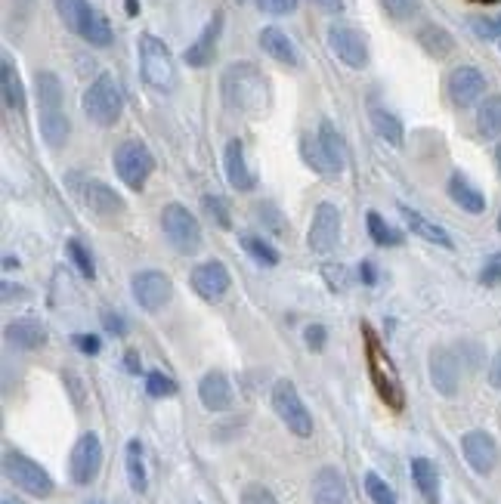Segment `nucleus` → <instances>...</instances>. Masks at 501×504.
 <instances>
[{
  "label": "nucleus",
  "mask_w": 501,
  "mask_h": 504,
  "mask_svg": "<svg viewBox=\"0 0 501 504\" xmlns=\"http://www.w3.org/2000/svg\"><path fill=\"white\" fill-rule=\"evenodd\" d=\"M498 229H501V217H498Z\"/></svg>",
  "instance_id": "obj_58"
},
{
  "label": "nucleus",
  "mask_w": 501,
  "mask_h": 504,
  "mask_svg": "<svg viewBox=\"0 0 501 504\" xmlns=\"http://www.w3.org/2000/svg\"><path fill=\"white\" fill-rule=\"evenodd\" d=\"M53 4H56L59 19L66 22V28H72V31L78 34L81 25H84V19H87V13H90L87 0H53Z\"/></svg>",
  "instance_id": "obj_36"
},
{
  "label": "nucleus",
  "mask_w": 501,
  "mask_h": 504,
  "mask_svg": "<svg viewBox=\"0 0 501 504\" xmlns=\"http://www.w3.org/2000/svg\"><path fill=\"white\" fill-rule=\"evenodd\" d=\"M68 257H72V263L78 266V272L81 276H87V279H93L96 276V266H93V257L87 254V248H84L81 242H68Z\"/></svg>",
  "instance_id": "obj_42"
},
{
  "label": "nucleus",
  "mask_w": 501,
  "mask_h": 504,
  "mask_svg": "<svg viewBox=\"0 0 501 504\" xmlns=\"http://www.w3.org/2000/svg\"><path fill=\"white\" fill-rule=\"evenodd\" d=\"M124 366H127L130 375H139V356L134 353V349H130V353L124 356Z\"/></svg>",
  "instance_id": "obj_55"
},
{
  "label": "nucleus",
  "mask_w": 501,
  "mask_h": 504,
  "mask_svg": "<svg viewBox=\"0 0 501 504\" xmlns=\"http://www.w3.org/2000/svg\"><path fill=\"white\" fill-rule=\"evenodd\" d=\"M81 38L87 40V44H93V47H109L111 44V25H109V19L102 16V13H96L93 6H90V13H87V19H84V25H81Z\"/></svg>",
  "instance_id": "obj_30"
},
{
  "label": "nucleus",
  "mask_w": 501,
  "mask_h": 504,
  "mask_svg": "<svg viewBox=\"0 0 501 504\" xmlns=\"http://www.w3.org/2000/svg\"><path fill=\"white\" fill-rule=\"evenodd\" d=\"M273 409L278 415V421L288 427L294 437H312V415L306 411L301 393L291 381H276L273 387Z\"/></svg>",
  "instance_id": "obj_7"
},
{
  "label": "nucleus",
  "mask_w": 501,
  "mask_h": 504,
  "mask_svg": "<svg viewBox=\"0 0 501 504\" xmlns=\"http://www.w3.org/2000/svg\"><path fill=\"white\" fill-rule=\"evenodd\" d=\"M362 338H365V362H368V377H372L378 396L387 402V409L402 411L406 409V390H402L400 372H396L393 359L387 356L381 338L374 334L372 325H362Z\"/></svg>",
  "instance_id": "obj_2"
},
{
  "label": "nucleus",
  "mask_w": 501,
  "mask_h": 504,
  "mask_svg": "<svg viewBox=\"0 0 501 504\" xmlns=\"http://www.w3.org/2000/svg\"><path fill=\"white\" fill-rule=\"evenodd\" d=\"M34 93H38L40 111H62V84L53 72L34 75Z\"/></svg>",
  "instance_id": "obj_27"
},
{
  "label": "nucleus",
  "mask_w": 501,
  "mask_h": 504,
  "mask_svg": "<svg viewBox=\"0 0 501 504\" xmlns=\"http://www.w3.org/2000/svg\"><path fill=\"white\" fill-rule=\"evenodd\" d=\"M201 205H205V214L211 217V220L217 223V226H223V229L233 226V217H229V205L220 199V195H205V199H201Z\"/></svg>",
  "instance_id": "obj_40"
},
{
  "label": "nucleus",
  "mask_w": 501,
  "mask_h": 504,
  "mask_svg": "<svg viewBox=\"0 0 501 504\" xmlns=\"http://www.w3.org/2000/svg\"><path fill=\"white\" fill-rule=\"evenodd\" d=\"M365 492H368V499H372L374 504H396L393 489H390L387 482L378 477V473H365Z\"/></svg>",
  "instance_id": "obj_41"
},
{
  "label": "nucleus",
  "mask_w": 501,
  "mask_h": 504,
  "mask_svg": "<svg viewBox=\"0 0 501 504\" xmlns=\"http://www.w3.org/2000/svg\"><path fill=\"white\" fill-rule=\"evenodd\" d=\"M223 102L242 115H260L267 109V78L250 62H233L223 72Z\"/></svg>",
  "instance_id": "obj_1"
},
{
  "label": "nucleus",
  "mask_w": 501,
  "mask_h": 504,
  "mask_svg": "<svg viewBox=\"0 0 501 504\" xmlns=\"http://www.w3.org/2000/svg\"><path fill=\"white\" fill-rule=\"evenodd\" d=\"M102 325H106V332H111L115 338H124V334H127V322H124V316H118V313H111V310L102 313Z\"/></svg>",
  "instance_id": "obj_48"
},
{
  "label": "nucleus",
  "mask_w": 501,
  "mask_h": 504,
  "mask_svg": "<svg viewBox=\"0 0 501 504\" xmlns=\"http://www.w3.org/2000/svg\"><path fill=\"white\" fill-rule=\"evenodd\" d=\"M121 109H124V96L111 75H100L87 87V93H84V115L93 124H100V128H111L121 118Z\"/></svg>",
  "instance_id": "obj_4"
},
{
  "label": "nucleus",
  "mask_w": 501,
  "mask_h": 504,
  "mask_svg": "<svg viewBox=\"0 0 501 504\" xmlns=\"http://www.w3.org/2000/svg\"><path fill=\"white\" fill-rule=\"evenodd\" d=\"M418 40H421L424 50H427L430 56H436V59H443V56H449L452 50H455V40H452V34L443 31V28H436V25L421 28Z\"/></svg>",
  "instance_id": "obj_33"
},
{
  "label": "nucleus",
  "mask_w": 501,
  "mask_h": 504,
  "mask_svg": "<svg viewBox=\"0 0 501 504\" xmlns=\"http://www.w3.org/2000/svg\"><path fill=\"white\" fill-rule=\"evenodd\" d=\"M470 28L477 38L498 40L501 38V16H477V19H470Z\"/></svg>",
  "instance_id": "obj_43"
},
{
  "label": "nucleus",
  "mask_w": 501,
  "mask_h": 504,
  "mask_svg": "<svg viewBox=\"0 0 501 504\" xmlns=\"http://www.w3.org/2000/svg\"><path fill=\"white\" fill-rule=\"evenodd\" d=\"M134 297H136V304L143 306V310H149V313H155V310H162V306L171 300V279L164 276V272H158V270H143V272H136L134 276Z\"/></svg>",
  "instance_id": "obj_12"
},
{
  "label": "nucleus",
  "mask_w": 501,
  "mask_h": 504,
  "mask_svg": "<svg viewBox=\"0 0 501 504\" xmlns=\"http://www.w3.org/2000/svg\"><path fill=\"white\" fill-rule=\"evenodd\" d=\"M162 229H164L167 242H171L180 254H195V251L201 248V226L183 205H167L164 208L162 211Z\"/></svg>",
  "instance_id": "obj_8"
},
{
  "label": "nucleus",
  "mask_w": 501,
  "mask_h": 504,
  "mask_svg": "<svg viewBox=\"0 0 501 504\" xmlns=\"http://www.w3.org/2000/svg\"><path fill=\"white\" fill-rule=\"evenodd\" d=\"M301 155H303L306 164L312 167V171L325 173V177H331V173H334L329 155L322 152V143H319V137H303L301 139Z\"/></svg>",
  "instance_id": "obj_37"
},
{
  "label": "nucleus",
  "mask_w": 501,
  "mask_h": 504,
  "mask_svg": "<svg viewBox=\"0 0 501 504\" xmlns=\"http://www.w3.org/2000/svg\"><path fill=\"white\" fill-rule=\"evenodd\" d=\"M136 10H139L136 0H127V13H130V16H136Z\"/></svg>",
  "instance_id": "obj_56"
},
{
  "label": "nucleus",
  "mask_w": 501,
  "mask_h": 504,
  "mask_svg": "<svg viewBox=\"0 0 501 504\" xmlns=\"http://www.w3.org/2000/svg\"><path fill=\"white\" fill-rule=\"evenodd\" d=\"M312 4H316L319 10H325V13H340V10H344V0H312Z\"/></svg>",
  "instance_id": "obj_54"
},
{
  "label": "nucleus",
  "mask_w": 501,
  "mask_h": 504,
  "mask_svg": "<svg viewBox=\"0 0 501 504\" xmlns=\"http://www.w3.org/2000/svg\"><path fill=\"white\" fill-rule=\"evenodd\" d=\"M127 482L134 492H145V461H143V443L139 439H130L127 443Z\"/></svg>",
  "instance_id": "obj_34"
},
{
  "label": "nucleus",
  "mask_w": 501,
  "mask_h": 504,
  "mask_svg": "<svg viewBox=\"0 0 501 504\" xmlns=\"http://www.w3.org/2000/svg\"><path fill=\"white\" fill-rule=\"evenodd\" d=\"M489 381H492V387L501 390V349L496 353V359H492V368H489Z\"/></svg>",
  "instance_id": "obj_53"
},
{
  "label": "nucleus",
  "mask_w": 501,
  "mask_h": 504,
  "mask_svg": "<svg viewBox=\"0 0 501 504\" xmlns=\"http://www.w3.org/2000/svg\"><path fill=\"white\" fill-rule=\"evenodd\" d=\"M0 87H4L6 109H13V111L25 109V90H22V81H19V72H16V66H13L10 56L0 59Z\"/></svg>",
  "instance_id": "obj_26"
},
{
  "label": "nucleus",
  "mask_w": 501,
  "mask_h": 504,
  "mask_svg": "<svg viewBox=\"0 0 501 504\" xmlns=\"http://www.w3.org/2000/svg\"><path fill=\"white\" fill-rule=\"evenodd\" d=\"M81 201L96 217H102V220H115V217H121L124 211H127L121 195H118L111 186L100 183V180H90V183L81 186Z\"/></svg>",
  "instance_id": "obj_13"
},
{
  "label": "nucleus",
  "mask_w": 501,
  "mask_h": 504,
  "mask_svg": "<svg viewBox=\"0 0 501 504\" xmlns=\"http://www.w3.org/2000/svg\"><path fill=\"white\" fill-rule=\"evenodd\" d=\"M102 467V446L96 433H84V437L75 443L72 458H68V473L78 486H90L96 480Z\"/></svg>",
  "instance_id": "obj_9"
},
{
  "label": "nucleus",
  "mask_w": 501,
  "mask_h": 504,
  "mask_svg": "<svg viewBox=\"0 0 501 504\" xmlns=\"http://www.w3.org/2000/svg\"><path fill=\"white\" fill-rule=\"evenodd\" d=\"M198 399L207 411H226L233 405V387L223 372H207L198 384Z\"/></svg>",
  "instance_id": "obj_21"
},
{
  "label": "nucleus",
  "mask_w": 501,
  "mask_h": 504,
  "mask_svg": "<svg viewBox=\"0 0 501 504\" xmlns=\"http://www.w3.org/2000/svg\"><path fill=\"white\" fill-rule=\"evenodd\" d=\"M479 282L483 285H498L501 282V254H492L489 261H486L483 272H479Z\"/></svg>",
  "instance_id": "obj_47"
},
{
  "label": "nucleus",
  "mask_w": 501,
  "mask_h": 504,
  "mask_svg": "<svg viewBox=\"0 0 501 504\" xmlns=\"http://www.w3.org/2000/svg\"><path fill=\"white\" fill-rule=\"evenodd\" d=\"M136 47H139V72H143V81L152 90L171 93L177 87V66H173V56L164 47V40H158L155 34H143Z\"/></svg>",
  "instance_id": "obj_3"
},
{
  "label": "nucleus",
  "mask_w": 501,
  "mask_h": 504,
  "mask_svg": "<svg viewBox=\"0 0 501 504\" xmlns=\"http://www.w3.org/2000/svg\"><path fill=\"white\" fill-rule=\"evenodd\" d=\"M430 381H434L436 393L455 396L458 393V359L449 349H434L430 353Z\"/></svg>",
  "instance_id": "obj_19"
},
{
  "label": "nucleus",
  "mask_w": 501,
  "mask_h": 504,
  "mask_svg": "<svg viewBox=\"0 0 501 504\" xmlns=\"http://www.w3.org/2000/svg\"><path fill=\"white\" fill-rule=\"evenodd\" d=\"M192 288L198 297H205L214 304V300H220L223 294L229 291V270L220 261L198 263L192 270Z\"/></svg>",
  "instance_id": "obj_16"
},
{
  "label": "nucleus",
  "mask_w": 501,
  "mask_h": 504,
  "mask_svg": "<svg viewBox=\"0 0 501 504\" xmlns=\"http://www.w3.org/2000/svg\"><path fill=\"white\" fill-rule=\"evenodd\" d=\"M242 504H278V501H276V495L269 492V489L250 482V486H245V492H242Z\"/></svg>",
  "instance_id": "obj_46"
},
{
  "label": "nucleus",
  "mask_w": 501,
  "mask_h": 504,
  "mask_svg": "<svg viewBox=\"0 0 501 504\" xmlns=\"http://www.w3.org/2000/svg\"><path fill=\"white\" fill-rule=\"evenodd\" d=\"M449 100L455 102V106H473V102L483 96V90H486V78H483V72L479 68H473V66H461V68H455V72L449 75Z\"/></svg>",
  "instance_id": "obj_14"
},
{
  "label": "nucleus",
  "mask_w": 501,
  "mask_h": 504,
  "mask_svg": "<svg viewBox=\"0 0 501 504\" xmlns=\"http://www.w3.org/2000/svg\"><path fill=\"white\" fill-rule=\"evenodd\" d=\"M319 143H322V152L329 155L334 173L344 171V161H347V152H344V139H340V133L334 130L331 121H322L319 124Z\"/></svg>",
  "instance_id": "obj_29"
},
{
  "label": "nucleus",
  "mask_w": 501,
  "mask_h": 504,
  "mask_svg": "<svg viewBox=\"0 0 501 504\" xmlns=\"http://www.w3.org/2000/svg\"><path fill=\"white\" fill-rule=\"evenodd\" d=\"M400 211H402V217H406L409 229H412L418 239H424V242H430V244H440V248H452V239H449V233H445L443 226H436V223H430L427 217L418 214V211H412V208H409V205H400Z\"/></svg>",
  "instance_id": "obj_24"
},
{
  "label": "nucleus",
  "mask_w": 501,
  "mask_h": 504,
  "mask_svg": "<svg viewBox=\"0 0 501 504\" xmlns=\"http://www.w3.org/2000/svg\"><path fill=\"white\" fill-rule=\"evenodd\" d=\"M4 504H13V501H4Z\"/></svg>",
  "instance_id": "obj_59"
},
{
  "label": "nucleus",
  "mask_w": 501,
  "mask_h": 504,
  "mask_svg": "<svg viewBox=\"0 0 501 504\" xmlns=\"http://www.w3.org/2000/svg\"><path fill=\"white\" fill-rule=\"evenodd\" d=\"M312 504H353L347 480L334 467H322L312 477Z\"/></svg>",
  "instance_id": "obj_17"
},
{
  "label": "nucleus",
  "mask_w": 501,
  "mask_h": 504,
  "mask_svg": "<svg viewBox=\"0 0 501 504\" xmlns=\"http://www.w3.org/2000/svg\"><path fill=\"white\" fill-rule=\"evenodd\" d=\"M242 248H245L248 254L254 257L257 263H263V266H276L278 263V251L267 239H260V235H254V233H242Z\"/></svg>",
  "instance_id": "obj_38"
},
{
  "label": "nucleus",
  "mask_w": 501,
  "mask_h": 504,
  "mask_svg": "<svg viewBox=\"0 0 501 504\" xmlns=\"http://www.w3.org/2000/svg\"><path fill=\"white\" fill-rule=\"evenodd\" d=\"M263 13H273V16H285L297 6V0H257Z\"/></svg>",
  "instance_id": "obj_49"
},
{
  "label": "nucleus",
  "mask_w": 501,
  "mask_h": 504,
  "mask_svg": "<svg viewBox=\"0 0 501 504\" xmlns=\"http://www.w3.org/2000/svg\"><path fill=\"white\" fill-rule=\"evenodd\" d=\"M461 452H464V461L470 464V471L483 473V477L492 471V467H496V461H498V449H496V443H492V437L486 430L464 433Z\"/></svg>",
  "instance_id": "obj_15"
},
{
  "label": "nucleus",
  "mask_w": 501,
  "mask_h": 504,
  "mask_svg": "<svg viewBox=\"0 0 501 504\" xmlns=\"http://www.w3.org/2000/svg\"><path fill=\"white\" fill-rule=\"evenodd\" d=\"M260 47H263V53L273 56V59L282 62V66H291V68L301 66V53H297L294 40H291L285 31H278V28H263Z\"/></svg>",
  "instance_id": "obj_22"
},
{
  "label": "nucleus",
  "mask_w": 501,
  "mask_h": 504,
  "mask_svg": "<svg viewBox=\"0 0 501 504\" xmlns=\"http://www.w3.org/2000/svg\"><path fill=\"white\" fill-rule=\"evenodd\" d=\"M115 171L124 186L139 192V189L145 186V180H149V173L155 171V158L145 149V143H139V139H124L115 149Z\"/></svg>",
  "instance_id": "obj_6"
},
{
  "label": "nucleus",
  "mask_w": 501,
  "mask_h": 504,
  "mask_svg": "<svg viewBox=\"0 0 501 504\" xmlns=\"http://www.w3.org/2000/svg\"><path fill=\"white\" fill-rule=\"evenodd\" d=\"M223 164H226L229 186L239 189V192H248V189H254V173L248 171L245 146H242V139H229L226 152H223Z\"/></svg>",
  "instance_id": "obj_20"
},
{
  "label": "nucleus",
  "mask_w": 501,
  "mask_h": 504,
  "mask_svg": "<svg viewBox=\"0 0 501 504\" xmlns=\"http://www.w3.org/2000/svg\"><path fill=\"white\" fill-rule=\"evenodd\" d=\"M368 235L374 239V244H381V248H393V244L402 242V233H396V229H390L384 220H381V214L368 211Z\"/></svg>",
  "instance_id": "obj_39"
},
{
  "label": "nucleus",
  "mask_w": 501,
  "mask_h": 504,
  "mask_svg": "<svg viewBox=\"0 0 501 504\" xmlns=\"http://www.w3.org/2000/svg\"><path fill=\"white\" fill-rule=\"evenodd\" d=\"M372 128H374V133H378L381 139H387L390 146H396V149L402 146V124H400V118L390 115L387 109H374L372 111Z\"/></svg>",
  "instance_id": "obj_35"
},
{
  "label": "nucleus",
  "mask_w": 501,
  "mask_h": 504,
  "mask_svg": "<svg viewBox=\"0 0 501 504\" xmlns=\"http://www.w3.org/2000/svg\"><path fill=\"white\" fill-rule=\"evenodd\" d=\"M303 338H306V347L310 349H322L325 340H329V332H325V325H310L303 332Z\"/></svg>",
  "instance_id": "obj_50"
},
{
  "label": "nucleus",
  "mask_w": 501,
  "mask_h": 504,
  "mask_svg": "<svg viewBox=\"0 0 501 504\" xmlns=\"http://www.w3.org/2000/svg\"><path fill=\"white\" fill-rule=\"evenodd\" d=\"M4 473L10 482H16L22 492L34 495V499H47L53 495V480L38 461H31L22 452H4Z\"/></svg>",
  "instance_id": "obj_5"
},
{
  "label": "nucleus",
  "mask_w": 501,
  "mask_h": 504,
  "mask_svg": "<svg viewBox=\"0 0 501 504\" xmlns=\"http://www.w3.org/2000/svg\"><path fill=\"white\" fill-rule=\"evenodd\" d=\"M6 340L19 349H38V347H44L47 332L38 319H19L6 325Z\"/></svg>",
  "instance_id": "obj_23"
},
{
  "label": "nucleus",
  "mask_w": 501,
  "mask_h": 504,
  "mask_svg": "<svg viewBox=\"0 0 501 504\" xmlns=\"http://www.w3.org/2000/svg\"><path fill=\"white\" fill-rule=\"evenodd\" d=\"M220 31H223V13H214V19L205 25V31L198 34V40L186 47V53H183L186 66H192V68H205L207 62L214 59V50H217Z\"/></svg>",
  "instance_id": "obj_18"
},
{
  "label": "nucleus",
  "mask_w": 501,
  "mask_h": 504,
  "mask_svg": "<svg viewBox=\"0 0 501 504\" xmlns=\"http://www.w3.org/2000/svg\"><path fill=\"white\" fill-rule=\"evenodd\" d=\"M145 390H149V396L162 399V396L177 393V384H173L171 377L162 375V372H149V377H145Z\"/></svg>",
  "instance_id": "obj_44"
},
{
  "label": "nucleus",
  "mask_w": 501,
  "mask_h": 504,
  "mask_svg": "<svg viewBox=\"0 0 501 504\" xmlns=\"http://www.w3.org/2000/svg\"><path fill=\"white\" fill-rule=\"evenodd\" d=\"M477 130L483 133L486 139H498L501 137V96H489V100L479 106Z\"/></svg>",
  "instance_id": "obj_32"
},
{
  "label": "nucleus",
  "mask_w": 501,
  "mask_h": 504,
  "mask_svg": "<svg viewBox=\"0 0 501 504\" xmlns=\"http://www.w3.org/2000/svg\"><path fill=\"white\" fill-rule=\"evenodd\" d=\"M449 195H452V201H455L461 211H468V214H483V208H486V199L479 195V189H473L468 180L461 177V173H455V177L449 180Z\"/></svg>",
  "instance_id": "obj_28"
},
{
  "label": "nucleus",
  "mask_w": 501,
  "mask_h": 504,
  "mask_svg": "<svg viewBox=\"0 0 501 504\" xmlns=\"http://www.w3.org/2000/svg\"><path fill=\"white\" fill-rule=\"evenodd\" d=\"M340 239V211L331 205V201H322V205L316 208V214H312V223H310V248L316 251V254H329V251L338 244Z\"/></svg>",
  "instance_id": "obj_11"
},
{
  "label": "nucleus",
  "mask_w": 501,
  "mask_h": 504,
  "mask_svg": "<svg viewBox=\"0 0 501 504\" xmlns=\"http://www.w3.org/2000/svg\"><path fill=\"white\" fill-rule=\"evenodd\" d=\"M412 480L427 504H440V473L427 458H412Z\"/></svg>",
  "instance_id": "obj_25"
},
{
  "label": "nucleus",
  "mask_w": 501,
  "mask_h": 504,
  "mask_svg": "<svg viewBox=\"0 0 501 504\" xmlns=\"http://www.w3.org/2000/svg\"><path fill=\"white\" fill-rule=\"evenodd\" d=\"M329 47H331V53L338 56L340 62H344V66L365 68L368 47H365V38H362L356 28H350V25H331L329 28Z\"/></svg>",
  "instance_id": "obj_10"
},
{
  "label": "nucleus",
  "mask_w": 501,
  "mask_h": 504,
  "mask_svg": "<svg viewBox=\"0 0 501 504\" xmlns=\"http://www.w3.org/2000/svg\"><path fill=\"white\" fill-rule=\"evenodd\" d=\"M384 10H387L393 19L406 22V19H412L415 13H418V0H384Z\"/></svg>",
  "instance_id": "obj_45"
},
{
  "label": "nucleus",
  "mask_w": 501,
  "mask_h": 504,
  "mask_svg": "<svg viewBox=\"0 0 501 504\" xmlns=\"http://www.w3.org/2000/svg\"><path fill=\"white\" fill-rule=\"evenodd\" d=\"M496 161H498V171H501V146L496 149Z\"/></svg>",
  "instance_id": "obj_57"
},
{
  "label": "nucleus",
  "mask_w": 501,
  "mask_h": 504,
  "mask_svg": "<svg viewBox=\"0 0 501 504\" xmlns=\"http://www.w3.org/2000/svg\"><path fill=\"white\" fill-rule=\"evenodd\" d=\"M68 118L62 111H40V137L47 139L50 149H59L62 143L68 139Z\"/></svg>",
  "instance_id": "obj_31"
},
{
  "label": "nucleus",
  "mask_w": 501,
  "mask_h": 504,
  "mask_svg": "<svg viewBox=\"0 0 501 504\" xmlns=\"http://www.w3.org/2000/svg\"><path fill=\"white\" fill-rule=\"evenodd\" d=\"M359 279H362L365 285H374V282H378V272H374L372 261H362V263H359Z\"/></svg>",
  "instance_id": "obj_52"
},
{
  "label": "nucleus",
  "mask_w": 501,
  "mask_h": 504,
  "mask_svg": "<svg viewBox=\"0 0 501 504\" xmlns=\"http://www.w3.org/2000/svg\"><path fill=\"white\" fill-rule=\"evenodd\" d=\"M75 347L81 349V353H87V356H96L102 349V344H100V338H96V334H75Z\"/></svg>",
  "instance_id": "obj_51"
}]
</instances>
